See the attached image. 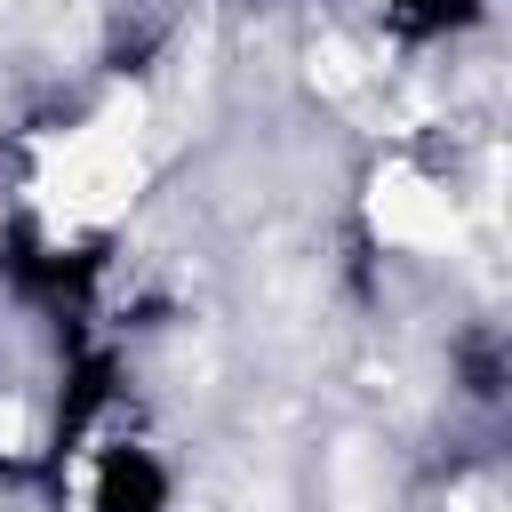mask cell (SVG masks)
<instances>
[{
    "label": "cell",
    "mask_w": 512,
    "mask_h": 512,
    "mask_svg": "<svg viewBox=\"0 0 512 512\" xmlns=\"http://www.w3.org/2000/svg\"><path fill=\"white\" fill-rule=\"evenodd\" d=\"M80 512H184V464L168 440L104 424L80 464Z\"/></svg>",
    "instance_id": "cell-1"
},
{
    "label": "cell",
    "mask_w": 512,
    "mask_h": 512,
    "mask_svg": "<svg viewBox=\"0 0 512 512\" xmlns=\"http://www.w3.org/2000/svg\"><path fill=\"white\" fill-rule=\"evenodd\" d=\"M488 16H496V0H376V32L416 56L464 48L472 32H488Z\"/></svg>",
    "instance_id": "cell-2"
}]
</instances>
